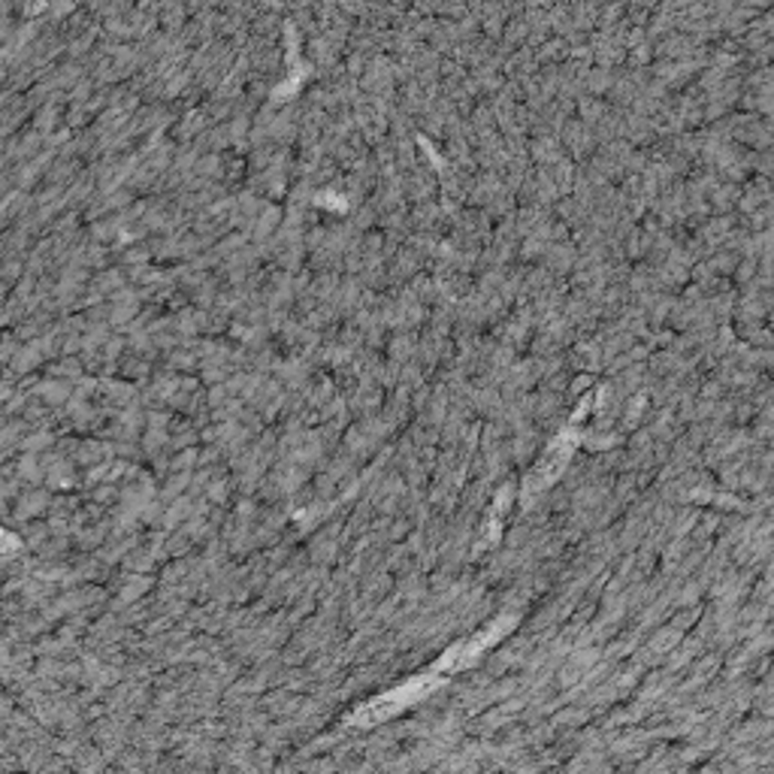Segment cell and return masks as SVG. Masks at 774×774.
I'll return each instance as SVG.
<instances>
[{
	"mask_svg": "<svg viewBox=\"0 0 774 774\" xmlns=\"http://www.w3.org/2000/svg\"><path fill=\"white\" fill-rule=\"evenodd\" d=\"M442 684V678L439 675H427V678H411L409 684L397 686V690H390V693H385V696L373 699L366 709L357 711V723H366V726H373V723H381V720L394 717V714H399L403 709H409V705H415V702H420V699L427 696V693H432L436 686Z\"/></svg>",
	"mask_w": 774,
	"mask_h": 774,
	"instance_id": "cell-1",
	"label": "cell"
},
{
	"mask_svg": "<svg viewBox=\"0 0 774 774\" xmlns=\"http://www.w3.org/2000/svg\"><path fill=\"white\" fill-rule=\"evenodd\" d=\"M506 627H511V620H497L493 627H487V630L476 632L472 639H466V642L454 644L451 651L445 653L442 663L436 665V675H445V672H460V669H466V665H472L481 656V653L490 648V644H497V639L506 632Z\"/></svg>",
	"mask_w": 774,
	"mask_h": 774,
	"instance_id": "cell-2",
	"label": "cell"
},
{
	"mask_svg": "<svg viewBox=\"0 0 774 774\" xmlns=\"http://www.w3.org/2000/svg\"><path fill=\"white\" fill-rule=\"evenodd\" d=\"M576 442L578 439L572 432L557 436V442L542 454V460L536 464V469H532L530 478H527V487H530V490H544V487L551 485L553 478L560 476L566 469V464H569V457L576 451Z\"/></svg>",
	"mask_w": 774,
	"mask_h": 774,
	"instance_id": "cell-3",
	"label": "cell"
}]
</instances>
